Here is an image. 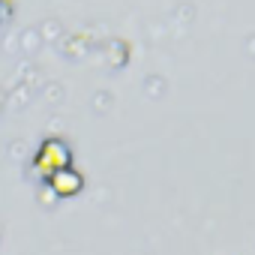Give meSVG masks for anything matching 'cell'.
I'll list each match as a JSON object with an SVG mask.
<instances>
[{"label": "cell", "mask_w": 255, "mask_h": 255, "mask_svg": "<svg viewBox=\"0 0 255 255\" xmlns=\"http://www.w3.org/2000/svg\"><path fill=\"white\" fill-rule=\"evenodd\" d=\"M69 162H72V156H69V147H66L63 141H57V138H48V141L39 147V153H36V159H33V168H36L42 177H51L54 171L72 168Z\"/></svg>", "instance_id": "obj_1"}, {"label": "cell", "mask_w": 255, "mask_h": 255, "mask_svg": "<svg viewBox=\"0 0 255 255\" xmlns=\"http://www.w3.org/2000/svg\"><path fill=\"white\" fill-rule=\"evenodd\" d=\"M81 186H84V177L75 168H63V171H54L48 177V189L54 195H78Z\"/></svg>", "instance_id": "obj_2"}]
</instances>
